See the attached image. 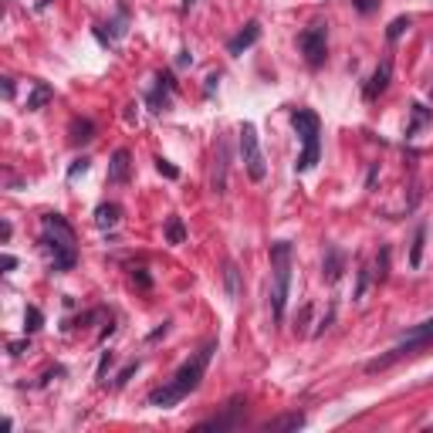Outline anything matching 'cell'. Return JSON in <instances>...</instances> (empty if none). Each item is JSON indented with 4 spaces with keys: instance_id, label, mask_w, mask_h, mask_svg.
Masks as SVG:
<instances>
[{
    "instance_id": "6da1fadb",
    "label": "cell",
    "mask_w": 433,
    "mask_h": 433,
    "mask_svg": "<svg viewBox=\"0 0 433 433\" xmlns=\"http://www.w3.org/2000/svg\"><path fill=\"white\" fill-rule=\"evenodd\" d=\"M214 352H216L214 339H210V342H203V346L196 348L183 366L176 369L173 379H170L166 386H159L156 392H149V406H156V410H170V406H176V403H183V399H186V396H190V392L203 383V376H207V366H210Z\"/></svg>"
},
{
    "instance_id": "7a4b0ae2",
    "label": "cell",
    "mask_w": 433,
    "mask_h": 433,
    "mask_svg": "<svg viewBox=\"0 0 433 433\" xmlns=\"http://www.w3.org/2000/svg\"><path fill=\"white\" fill-rule=\"evenodd\" d=\"M41 247L51 254L54 274H65L78 264V237H75V227L61 214L41 216Z\"/></svg>"
},
{
    "instance_id": "3957f363",
    "label": "cell",
    "mask_w": 433,
    "mask_h": 433,
    "mask_svg": "<svg viewBox=\"0 0 433 433\" xmlns=\"http://www.w3.org/2000/svg\"><path fill=\"white\" fill-rule=\"evenodd\" d=\"M291 260H295V244L274 240L271 244V315H274V322L284 318L288 288H291Z\"/></svg>"
},
{
    "instance_id": "277c9868",
    "label": "cell",
    "mask_w": 433,
    "mask_h": 433,
    "mask_svg": "<svg viewBox=\"0 0 433 433\" xmlns=\"http://www.w3.org/2000/svg\"><path fill=\"white\" fill-rule=\"evenodd\" d=\"M291 122L302 135V156L295 163V173H308L322 159V122L311 108H291Z\"/></svg>"
},
{
    "instance_id": "5b68a950",
    "label": "cell",
    "mask_w": 433,
    "mask_h": 433,
    "mask_svg": "<svg viewBox=\"0 0 433 433\" xmlns=\"http://www.w3.org/2000/svg\"><path fill=\"white\" fill-rule=\"evenodd\" d=\"M433 346V318L427 322L413 325L410 332L396 342V346L386 352V355H376L372 362H366V372H379V369H390L392 362H399V359H406V355H416V352H423V348Z\"/></svg>"
},
{
    "instance_id": "8992f818",
    "label": "cell",
    "mask_w": 433,
    "mask_h": 433,
    "mask_svg": "<svg viewBox=\"0 0 433 433\" xmlns=\"http://www.w3.org/2000/svg\"><path fill=\"white\" fill-rule=\"evenodd\" d=\"M240 159H244V170H247V176L254 183H260L267 176V163H264V152H260V139H258L254 122H244L240 126Z\"/></svg>"
},
{
    "instance_id": "52a82bcc",
    "label": "cell",
    "mask_w": 433,
    "mask_h": 433,
    "mask_svg": "<svg viewBox=\"0 0 433 433\" xmlns=\"http://www.w3.org/2000/svg\"><path fill=\"white\" fill-rule=\"evenodd\" d=\"M298 47L304 54V65L308 68H322L325 58H328V31L325 24H311L298 34Z\"/></svg>"
},
{
    "instance_id": "ba28073f",
    "label": "cell",
    "mask_w": 433,
    "mask_h": 433,
    "mask_svg": "<svg viewBox=\"0 0 433 433\" xmlns=\"http://www.w3.org/2000/svg\"><path fill=\"white\" fill-rule=\"evenodd\" d=\"M244 406H247V399L244 396H234L223 410L216 413V416H210V420H203V423H196V430H237L240 427V416H244Z\"/></svg>"
},
{
    "instance_id": "9c48e42d",
    "label": "cell",
    "mask_w": 433,
    "mask_h": 433,
    "mask_svg": "<svg viewBox=\"0 0 433 433\" xmlns=\"http://www.w3.org/2000/svg\"><path fill=\"white\" fill-rule=\"evenodd\" d=\"M173 88H176V82L170 71H159V75H156V85H152V91L146 95V102H149V108L156 115L170 112V105H173Z\"/></svg>"
},
{
    "instance_id": "30bf717a",
    "label": "cell",
    "mask_w": 433,
    "mask_h": 433,
    "mask_svg": "<svg viewBox=\"0 0 433 433\" xmlns=\"http://www.w3.org/2000/svg\"><path fill=\"white\" fill-rule=\"evenodd\" d=\"M227 170H230V146H227V139L220 135L216 139V156H214V176H210V186H214V193H227Z\"/></svg>"
},
{
    "instance_id": "8fae6325",
    "label": "cell",
    "mask_w": 433,
    "mask_h": 433,
    "mask_svg": "<svg viewBox=\"0 0 433 433\" xmlns=\"http://www.w3.org/2000/svg\"><path fill=\"white\" fill-rule=\"evenodd\" d=\"M342 271H346V254H342V247L328 244V247H325V260H322V278L328 284H335L342 278Z\"/></svg>"
},
{
    "instance_id": "7c38bea8",
    "label": "cell",
    "mask_w": 433,
    "mask_h": 433,
    "mask_svg": "<svg viewBox=\"0 0 433 433\" xmlns=\"http://www.w3.org/2000/svg\"><path fill=\"white\" fill-rule=\"evenodd\" d=\"M258 38H260V21H247V24H244V27L237 31V34H234V38L227 41V51H230V54L237 58V54H244V51H247L251 44H258Z\"/></svg>"
},
{
    "instance_id": "4fadbf2b",
    "label": "cell",
    "mask_w": 433,
    "mask_h": 433,
    "mask_svg": "<svg viewBox=\"0 0 433 433\" xmlns=\"http://www.w3.org/2000/svg\"><path fill=\"white\" fill-rule=\"evenodd\" d=\"M129 173H132L129 149H115L112 152V159H108V183L122 186V183H129Z\"/></svg>"
},
{
    "instance_id": "5bb4252c",
    "label": "cell",
    "mask_w": 433,
    "mask_h": 433,
    "mask_svg": "<svg viewBox=\"0 0 433 433\" xmlns=\"http://www.w3.org/2000/svg\"><path fill=\"white\" fill-rule=\"evenodd\" d=\"M223 291H227V302H240L244 295V274L234 260H223Z\"/></svg>"
},
{
    "instance_id": "9a60e30c",
    "label": "cell",
    "mask_w": 433,
    "mask_h": 433,
    "mask_svg": "<svg viewBox=\"0 0 433 433\" xmlns=\"http://www.w3.org/2000/svg\"><path fill=\"white\" fill-rule=\"evenodd\" d=\"M390 75H392V61L390 58H383V65L372 71V78H369V85H366V98L372 102L376 95H383L386 91V85H390Z\"/></svg>"
},
{
    "instance_id": "2e32d148",
    "label": "cell",
    "mask_w": 433,
    "mask_h": 433,
    "mask_svg": "<svg viewBox=\"0 0 433 433\" xmlns=\"http://www.w3.org/2000/svg\"><path fill=\"white\" fill-rule=\"evenodd\" d=\"M304 427V413H284L278 420H267L260 430L264 433H284V430H302Z\"/></svg>"
},
{
    "instance_id": "e0dca14e",
    "label": "cell",
    "mask_w": 433,
    "mask_h": 433,
    "mask_svg": "<svg viewBox=\"0 0 433 433\" xmlns=\"http://www.w3.org/2000/svg\"><path fill=\"white\" fill-rule=\"evenodd\" d=\"M95 139V122L91 119H75L71 129H68V142L71 146H88Z\"/></svg>"
},
{
    "instance_id": "ac0fdd59",
    "label": "cell",
    "mask_w": 433,
    "mask_h": 433,
    "mask_svg": "<svg viewBox=\"0 0 433 433\" xmlns=\"http://www.w3.org/2000/svg\"><path fill=\"white\" fill-rule=\"evenodd\" d=\"M430 122H433V108L413 102V105H410V126H406V139H413L416 132L423 129V126H430Z\"/></svg>"
},
{
    "instance_id": "d6986e66",
    "label": "cell",
    "mask_w": 433,
    "mask_h": 433,
    "mask_svg": "<svg viewBox=\"0 0 433 433\" xmlns=\"http://www.w3.org/2000/svg\"><path fill=\"white\" fill-rule=\"evenodd\" d=\"M119 216H122L119 203H98V207H95V227H102V230H112V227L119 223Z\"/></svg>"
},
{
    "instance_id": "ffe728a7",
    "label": "cell",
    "mask_w": 433,
    "mask_h": 433,
    "mask_svg": "<svg viewBox=\"0 0 433 433\" xmlns=\"http://www.w3.org/2000/svg\"><path fill=\"white\" fill-rule=\"evenodd\" d=\"M54 98V88L44 85V82H34V88H31V95H27V112H38V108H44L47 102Z\"/></svg>"
},
{
    "instance_id": "44dd1931",
    "label": "cell",
    "mask_w": 433,
    "mask_h": 433,
    "mask_svg": "<svg viewBox=\"0 0 433 433\" xmlns=\"http://www.w3.org/2000/svg\"><path fill=\"white\" fill-rule=\"evenodd\" d=\"M423 244H427V227H416L413 247H410V267H420V264H423Z\"/></svg>"
},
{
    "instance_id": "7402d4cb",
    "label": "cell",
    "mask_w": 433,
    "mask_h": 433,
    "mask_svg": "<svg viewBox=\"0 0 433 433\" xmlns=\"http://www.w3.org/2000/svg\"><path fill=\"white\" fill-rule=\"evenodd\" d=\"M372 278H376L379 284L390 278V247H386V244H383L379 254H376V271H372Z\"/></svg>"
},
{
    "instance_id": "603a6c76",
    "label": "cell",
    "mask_w": 433,
    "mask_h": 433,
    "mask_svg": "<svg viewBox=\"0 0 433 433\" xmlns=\"http://www.w3.org/2000/svg\"><path fill=\"white\" fill-rule=\"evenodd\" d=\"M166 240H170V244H183V240H186V227H183L179 216H170V220H166Z\"/></svg>"
},
{
    "instance_id": "cb8c5ba5",
    "label": "cell",
    "mask_w": 433,
    "mask_h": 433,
    "mask_svg": "<svg viewBox=\"0 0 433 433\" xmlns=\"http://www.w3.org/2000/svg\"><path fill=\"white\" fill-rule=\"evenodd\" d=\"M41 325H44V315H41V308H34V304H31V308L24 311V332L31 335V332H38Z\"/></svg>"
},
{
    "instance_id": "d4e9b609",
    "label": "cell",
    "mask_w": 433,
    "mask_h": 433,
    "mask_svg": "<svg viewBox=\"0 0 433 433\" xmlns=\"http://www.w3.org/2000/svg\"><path fill=\"white\" fill-rule=\"evenodd\" d=\"M410 17H396V21L390 24V27H386V38H390V41H399V38H403V31H410Z\"/></svg>"
},
{
    "instance_id": "484cf974",
    "label": "cell",
    "mask_w": 433,
    "mask_h": 433,
    "mask_svg": "<svg viewBox=\"0 0 433 433\" xmlns=\"http://www.w3.org/2000/svg\"><path fill=\"white\" fill-rule=\"evenodd\" d=\"M355 274H359V281H355V291H352V298H355V302H362V295H366L369 278H372V274H369V267H366V264H362V267L355 271Z\"/></svg>"
},
{
    "instance_id": "4316f807",
    "label": "cell",
    "mask_w": 433,
    "mask_h": 433,
    "mask_svg": "<svg viewBox=\"0 0 433 433\" xmlns=\"http://www.w3.org/2000/svg\"><path fill=\"white\" fill-rule=\"evenodd\" d=\"M108 27H112V34H115V38H122V34H126V27H129V10H126V7H119L115 21L108 24Z\"/></svg>"
},
{
    "instance_id": "83f0119b",
    "label": "cell",
    "mask_w": 433,
    "mask_h": 433,
    "mask_svg": "<svg viewBox=\"0 0 433 433\" xmlns=\"http://www.w3.org/2000/svg\"><path fill=\"white\" fill-rule=\"evenodd\" d=\"M156 170H159V173L166 176V179H179V170H176L173 163H170V159H163V156H156Z\"/></svg>"
},
{
    "instance_id": "f1b7e54d",
    "label": "cell",
    "mask_w": 433,
    "mask_h": 433,
    "mask_svg": "<svg viewBox=\"0 0 433 433\" xmlns=\"http://www.w3.org/2000/svg\"><path fill=\"white\" fill-rule=\"evenodd\" d=\"M132 281L139 284L142 291H149V288H152V278H149V271H146V267H135V271H132Z\"/></svg>"
},
{
    "instance_id": "f546056e",
    "label": "cell",
    "mask_w": 433,
    "mask_h": 433,
    "mask_svg": "<svg viewBox=\"0 0 433 433\" xmlns=\"http://www.w3.org/2000/svg\"><path fill=\"white\" fill-rule=\"evenodd\" d=\"M135 369H139V359H135V362H129V366H126V369H122V372H119V376H115V386H119V390H122V386L129 383V379H132V372H135Z\"/></svg>"
},
{
    "instance_id": "4dcf8cb0",
    "label": "cell",
    "mask_w": 433,
    "mask_h": 433,
    "mask_svg": "<svg viewBox=\"0 0 433 433\" xmlns=\"http://www.w3.org/2000/svg\"><path fill=\"white\" fill-rule=\"evenodd\" d=\"M352 7H355L359 14H372V10L379 7V0H352Z\"/></svg>"
},
{
    "instance_id": "1f68e13d",
    "label": "cell",
    "mask_w": 433,
    "mask_h": 433,
    "mask_svg": "<svg viewBox=\"0 0 433 433\" xmlns=\"http://www.w3.org/2000/svg\"><path fill=\"white\" fill-rule=\"evenodd\" d=\"M88 166H91V163H88L85 156H82V159H75V166L68 170V179H75V176H78V173H88Z\"/></svg>"
},
{
    "instance_id": "d6a6232c",
    "label": "cell",
    "mask_w": 433,
    "mask_h": 433,
    "mask_svg": "<svg viewBox=\"0 0 433 433\" xmlns=\"http://www.w3.org/2000/svg\"><path fill=\"white\" fill-rule=\"evenodd\" d=\"M190 65H193V54H190V51L183 47V51L176 54V68H190Z\"/></svg>"
},
{
    "instance_id": "836d02e7",
    "label": "cell",
    "mask_w": 433,
    "mask_h": 433,
    "mask_svg": "<svg viewBox=\"0 0 433 433\" xmlns=\"http://www.w3.org/2000/svg\"><path fill=\"white\" fill-rule=\"evenodd\" d=\"M27 348H31V342H10V346H7V352H10L14 359H17V355H24Z\"/></svg>"
},
{
    "instance_id": "e575fe53",
    "label": "cell",
    "mask_w": 433,
    "mask_h": 433,
    "mask_svg": "<svg viewBox=\"0 0 433 433\" xmlns=\"http://www.w3.org/2000/svg\"><path fill=\"white\" fill-rule=\"evenodd\" d=\"M376 176H379V163H372V166H369V176H366V186H369V190L376 186Z\"/></svg>"
},
{
    "instance_id": "d590c367",
    "label": "cell",
    "mask_w": 433,
    "mask_h": 433,
    "mask_svg": "<svg viewBox=\"0 0 433 433\" xmlns=\"http://www.w3.org/2000/svg\"><path fill=\"white\" fill-rule=\"evenodd\" d=\"M0 264H3V271H14V267H17V258H10V254H3V258H0Z\"/></svg>"
},
{
    "instance_id": "8d00e7d4",
    "label": "cell",
    "mask_w": 433,
    "mask_h": 433,
    "mask_svg": "<svg viewBox=\"0 0 433 433\" xmlns=\"http://www.w3.org/2000/svg\"><path fill=\"white\" fill-rule=\"evenodd\" d=\"M112 366V352H105V355H102V366H98V379H102V376H105V369Z\"/></svg>"
},
{
    "instance_id": "74e56055",
    "label": "cell",
    "mask_w": 433,
    "mask_h": 433,
    "mask_svg": "<svg viewBox=\"0 0 433 433\" xmlns=\"http://www.w3.org/2000/svg\"><path fill=\"white\" fill-rule=\"evenodd\" d=\"M216 82H220V75H210V78H207V95L216 88Z\"/></svg>"
},
{
    "instance_id": "f35d334b",
    "label": "cell",
    "mask_w": 433,
    "mask_h": 433,
    "mask_svg": "<svg viewBox=\"0 0 433 433\" xmlns=\"http://www.w3.org/2000/svg\"><path fill=\"white\" fill-rule=\"evenodd\" d=\"M3 95H7V98L14 95V82H10V78H3Z\"/></svg>"
},
{
    "instance_id": "ab89813d",
    "label": "cell",
    "mask_w": 433,
    "mask_h": 433,
    "mask_svg": "<svg viewBox=\"0 0 433 433\" xmlns=\"http://www.w3.org/2000/svg\"><path fill=\"white\" fill-rule=\"evenodd\" d=\"M190 7H193V0H183V14H186V10H190Z\"/></svg>"
},
{
    "instance_id": "60d3db41",
    "label": "cell",
    "mask_w": 433,
    "mask_h": 433,
    "mask_svg": "<svg viewBox=\"0 0 433 433\" xmlns=\"http://www.w3.org/2000/svg\"><path fill=\"white\" fill-rule=\"evenodd\" d=\"M430 98H433V82H430Z\"/></svg>"
}]
</instances>
